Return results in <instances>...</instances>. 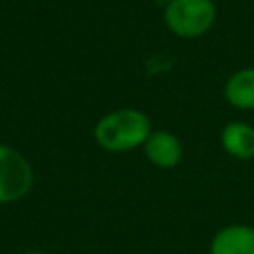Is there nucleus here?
Returning a JSON list of instances; mask_svg holds the SVG:
<instances>
[{"label": "nucleus", "mask_w": 254, "mask_h": 254, "mask_svg": "<svg viewBox=\"0 0 254 254\" xmlns=\"http://www.w3.org/2000/svg\"><path fill=\"white\" fill-rule=\"evenodd\" d=\"M151 117L135 107H119L101 115L93 125V139L107 153H129L145 145L151 135Z\"/></svg>", "instance_id": "1"}, {"label": "nucleus", "mask_w": 254, "mask_h": 254, "mask_svg": "<svg viewBox=\"0 0 254 254\" xmlns=\"http://www.w3.org/2000/svg\"><path fill=\"white\" fill-rule=\"evenodd\" d=\"M165 28L183 40H194L212 30L216 22L214 0H169L163 8Z\"/></svg>", "instance_id": "2"}, {"label": "nucleus", "mask_w": 254, "mask_h": 254, "mask_svg": "<svg viewBox=\"0 0 254 254\" xmlns=\"http://www.w3.org/2000/svg\"><path fill=\"white\" fill-rule=\"evenodd\" d=\"M34 187L30 161L12 145L0 143V204L24 200Z\"/></svg>", "instance_id": "3"}, {"label": "nucleus", "mask_w": 254, "mask_h": 254, "mask_svg": "<svg viewBox=\"0 0 254 254\" xmlns=\"http://www.w3.org/2000/svg\"><path fill=\"white\" fill-rule=\"evenodd\" d=\"M141 149L145 159L163 171L175 169L183 161V143L175 133L167 129H153Z\"/></svg>", "instance_id": "4"}, {"label": "nucleus", "mask_w": 254, "mask_h": 254, "mask_svg": "<svg viewBox=\"0 0 254 254\" xmlns=\"http://www.w3.org/2000/svg\"><path fill=\"white\" fill-rule=\"evenodd\" d=\"M208 254H254V226L234 222L218 228L210 238Z\"/></svg>", "instance_id": "5"}, {"label": "nucleus", "mask_w": 254, "mask_h": 254, "mask_svg": "<svg viewBox=\"0 0 254 254\" xmlns=\"http://www.w3.org/2000/svg\"><path fill=\"white\" fill-rule=\"evenodd\" d=\"M224 153L238 161L254 159V127L244 121H230L220 131Z\"/></svg>", "instance_id": "6"}, {"label": "nucleus", "mask_w": 254, "mask_h": 254, "mask_svg": "<svg viewBox=\"0 0 254 254\" xmlns=\"http://www.w3.org/2000/svg\"><path fill=\"white\" fill-rule=\"evenodd\" d=\"M224 101L238 111H254V67H240L228 75L222 87Z\"/></svg>", "instance_id": "7"}, {"label": "nucleus", "mask_w": 254, "mask_h": 254, "mask_svg": "<svg viewBox=\"0 0 254 254\" xmlns=\"http://www.w3.org/2000/svg\"><path fill=\"white\" fill-rule=\"evenodd\" d=\"M24 254H50V252H44V250H26Z\"/></svg>", "instance_id": "8"}]
</instances>
